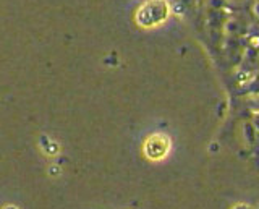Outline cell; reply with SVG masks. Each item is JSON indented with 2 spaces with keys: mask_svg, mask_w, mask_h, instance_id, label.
Instances as JSON below:
<instances>
[{
  "mask_svg": "<svg viewBox=\"0 0 259 209\" xmlns=\"http://www.w3.org/2000/svg\"><path fill=\"white\" fill-rule=\"evenodd\" d=\"M170 18V4L167 0H144L135 12V23L141 29H156Z\"/></svg>",
  "mask_w": 259,
  "mask_h": 209,
  "instance_id": "obj_1",
  "label": "cell"
},
{
  "mask_svg": "<svg viewBox=\"0 0 259 209\" xmlns=\"http://www.w3.org/2000/svg\"><path fill=\"white\" fill-rule=\"evenodd\" d=\"M144 154L151 160H160L164 159L168 151H170V140L167 135L162 133H156L151 135L148 140L144 143Z\"/></svg>",
  "mask_w": 259,
  "mask_h": 209,
  "instance_id": "obj_2",
  "label": "cell"
},
{
  "mask_svg": "<svg viewBox=\"0 0 259 209\" xmlns=\"http://www.w3.org/2000/svg\"><path fill=\"white\" fill-rule=\"evenodd\" d=\"M224 33L227 36H238L243 33V21L237 17H230L224 21Z\"/></svg>",
  "mask_w": 259,
  "mask_h": 209,
  "instance_id": "obj_3",
  "label": "cell"
},
{
  "mask_svg": "<svg viewBox=\"0 0 259 209\" xmlns=\"http://www.w3.org/2000/svg\"><path fill=\"white\" fill-rule=\"evenodd\" d=\"M249 13H251V17H253L254 20L259 21V0H253V2H251Z\"/></svg>",
  "mask_w": 259,
  "mask_h": 209,
  "instance_id": "obj_4",
  "label": "cell"
},
{
  "mask_svg": "<svg viewBox=\"0 0 259 209\" xmlns=\"http://www.w3.org/2000/svg\"><path fill=\"white\" fill-rule=\"evenodd\" d=\"M225 5H232V7H240V5H245L248 4L249 0H222Z\"/></svg>",
  "mask_w": 259,
  "mask_h": 209,
  "instance_id": "obj_5",
  "label": "cell"
}]
</instances>
